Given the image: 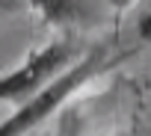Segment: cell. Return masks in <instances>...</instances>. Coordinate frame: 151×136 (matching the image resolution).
Wrapping results in <instances>:
<instances>
[{
    "instance_id": "cell-1",
    "label": "cell",
    "mask_w": 151,
    "mask_h": 136,
    "mask_svg": "<svg viewBox=\"0 0 151 136\" xmlns=\"http://www.w3.org/2000/svg\"><path fill=\"white\" fill-rule=\"evenodd\" d=\"M127 53H110L107 47H92L89 53H83L77 62H71L62 74H56L47 86H42L27 104H21L9 118L0 121V136H24L33 127H39L45 118H50L53 112H59L77 92H83L92 80H98L104 71L116 68Z\"/></svg>"
},
{
    "instance_id": "cell-2",
    "label": "cell",
    "mask_w": 151,
    "mask_h": 136,
    "mask_svg": "<svg viewBox=\"0 0 151 136\" xmlns=\"http://www.w3.org/2000/svg\"><path fill=\"white\" fill-rule=\"evenodd\" d=\"M74 53H77V47L68 39H53L30 50L12 71L0 77V104H9V107L27 104L42 86H47L56 74H62L74 62Z\"/></svg>"
},
{
    "instance_id": "cell-3",
    "label": "cell",
    "mask_w": 151,
    "mask_h": 136,
    "mask_svg": "<svg viewBox=\"0 0 151 136\" xmlns=\"http://www.w3.org/2000/svg\"><path fill=\"white\" fill-rule=\"evenodd\" d=\"M30 6L45 18V24L68 30L95 21V3L92 0H30Z\"/></svg>"
},
{
    "instance_id": "cell-4",
    "label": "cell",
    "mask_w": 151,
    "mask_h": 136,
    "mask_svg": "<svg viewBox=\"0 0 151 136\" xmlns=\"http://www.w3.org/2000/svg\"><path fill=\"white\" fill-rule=\"evenodd\" d=\"M107 6H110L113 12H124V9L133 6V0H107Z\"/></svg>"
},
{
    "instance_id": "cell-5",
    "label": "cell",
    "mask_w": 151,
    "mask_h": 136,
    "mask_svg": "<svg viewBox=\"0 0 151 136\" xmlns=\"http://www.w3.org/2000/svg\"><path fill=\"white\" fill-rule=\"evenodd\" d=\"M6 9H15V0H0V15H3Z\"/></svg>"
}]
</instances>
